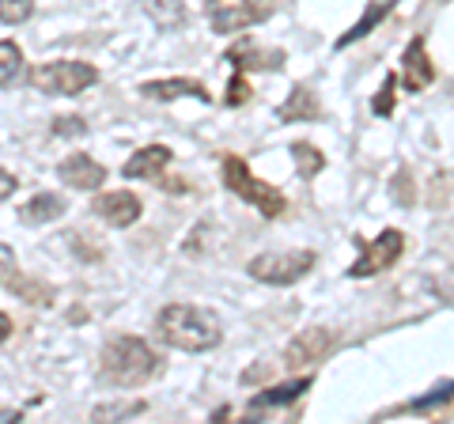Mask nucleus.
I'll list each match as a JSON object with an SVG mask.
<instances>
[{
  "label": "nucleus",
  "instance_id": "obj_1",
  "mask_svg": "<svg viewBox=\"0 0 454 424\" xmlns=\"http://www.w3.org/2000/svg\"><path fill=\"white\" fill-rule=\"evenodd\" d=\"M155 334L163 337L170 349L182 352H208L223 342L220 318L208 307H193V303H170L155 315Z\"/></svg>",
  "mask_w": 454,
  "mask_h": 424
},
{
  "label": "nucleus",
  "instance_id": "obj_2",
  "mask_svg": "<svg viewBox=\"0 0 454 424\" xmlns=\"http://www.w3.org/2000/svg\"><path fill=\"white\" fill-rule=\"evenodd\" d=\"M160 367H163L160 352L133 334L114 337L103 349V375L114 387H145L148 379L160 375Z\"/></svg>",
  "mask_w": 454,
  "mask_h": 424
},
{
  "label": "nucleus",
  "instance_id": "obj_3",
  "mask_svg": "<svg viewBox=\"0 0 454 424\" xmlns=\"http://www.w3.org/2000/svg\"><path fill=\"white\" fill-rule=\"evenodd\" d=\"M220 175H223V186L239 193L247 205H254L262 212V216H280L284 208H288V197H284L277 186H269V182L262 178H254V171L247 167V160H239V155H223V163H220Z\"/></svg>",
  "mask_w": 454,
  "mask_h": 424
},
{
  "label": "nucleus",
  "instance_id": "obj_4",
  "mask_svg": "<svg viewBox=\"0 0 454 424\" xmlns=\"http://www.w3.org/2000/svg\"><path fill=\"white\" fill-rule=\"evenodd\" d=\"M98 83V68L88 61H50L31 68V88L42 95H80Z\"/></svg>",
  "mask_w": 454,
  "mask_h": 424
},
{
  "label": "nucleus",
  "instance_id": "obj_5",
  "mask_svg": "<svg viewBox=\"0 0 454 424\" xmlns=\"http://www.w3.org/2000/svg\"><path fill=\"white\" fill-rule=\"evenodd\" d=\"M315 250H288V254H258V258H250V277L262 280V285H295V280H303L310 270H315Z\"/></svg>",
  "mask_w": 454,
  "mask_h": 424
},
{
  "label": "nucleus",
  "instance_id": "obj_6",
  "mask_svg": "<svg viewBox=\"0 0 454 424\" xmlns=\"http://www.w3.org/2000/svg\"><path fill=\"white\" fill-rule=\"evenodd\" d=\"M360 250H364V254L356 258V265H352L348 273L364 280V277H375V273H382V270H390V265L402 258V254H405V235L397 232V228H387L379 239H364Z\"/></svg>",
  "mask_w": 454,
  "mask_h": 424
},
{
  "label": "nucleus",
  "instance_id": "obj_7",
  "mask_svg": "<svg viewBox=\"0 0 454 424\" xmlns=\"http://www.w3.org/2000/svg\"><path fill=\"white\" fill-rule=\"evenodd\" d=\"M205 16H208V23H212V31L216 35H235V31H243V27L258 23L262 12H258L254 0H208Z\"/></svg>",
  "mask_w": 454,
  "mask_h": 424
},
{
  "label": "nucleus",
  "instance_id": "obj_8",
  "mask_svg": "<svg viewBox=\"0 0 454 424\" xmlns=\"http://www.w3.org/2000/svg\"><path fill=\"white\" fill-rule=\"evenodd\" d=\"M91 212L98 220H106L110 228H129V224L140 220L145 201H140L133 190H106V193H98L91 201Z\"/></svg>",
  "mask_w": 454,
  "mask_h": 424
},
{
  "label": "nucleus",
  "instance_id": "obj_9",
  "mask_svg": "<svg viewBox=\"0 0 454 424\" xmlns=\"http://www.w3.org/2000/svg\"><path fill=\"white\" fill-rule=\"evenodd\" d=\"M337 345V334L325 330V326H315V330H300L284 349V364L288 367H307V364H318L325 352Z\"/></svg>",
  "mask_w": 454,
  "mask_h": 424
},
{
  "label": "nucleus",
  "instance_id": "obj_10",
  "mask_svg": "<svg viewBox=\"0 0 454 424\" xmlns=\"http://www.w3.org/2000/svg\"><path fill=\"white\" fill-rule=\"evenodd\" d=\"M57 175H61L65 186H73V190H98L106 182V167L91 160L88 152H73V155H65L61 167H57Z\"/></svg>",
  "mask_w": 454,
  "mask_h": 424
},
{
  "label": "nucleus",
  "instance_id": "obj_11",
  "mask_svg": "<svg viewBox=\"0 0 454 424\" xmlns=\"http://www.w3.org/2000/svg\"><path fill=\"white\" fill-rule=\"evenodd\" d=\"M402 68H405V88H409V91H424V88H428V83L435 80V65H432V58H428V46H424L420 35L405 46Z\"/></svg>",
  "mask_w": 454,
  "mask_h": 424
},
{
  "label": "nucleus",
  "instance_id": "obj_12",
  "mask_svg": "<svg viewBox=\"0 0 454 424\" xmlns=\"http://www.w3.org/2000/svg\"><path fill=\"white\" fill-rule=\"evenodd\" d=\"M223 58L231 61L239 73H250V68H258V73H273V68L284 65V53L280 50H265V46H258V42H239V46L227 50Z\"/></svg>",
  "mask_w": 454,
  "mask_h": 424
},
{
  "label": "nucleus",
  "instance_id": "obj_13",
  "mask_svg": "<svg viewBox=\"0 0 454 424\" xmlns=\"http://www.w3.org/2000/svg\"><path fill=\"white\" fill-rule=\"evenodd\" d=\"M167 163H170V148L167 145H148V148H137V155H129L125 160V178H152V182H160V175L167 171Z\"/></svg>",
  "mask_w": 454,
  "mask_h": 424
},
{
  "label": "nucleus",
  "instance_id": "obj_14",
  "mask_svg": "<svg viewBox=\"0 0 454 424\" xmlns=\"http://www.w3.org/2000/svg\"><path fill=\"white\" fill-rule=\"evenodd\" d=\"M140 95H148V98H163V103H170V98H201V103H208V91H205V83L201 80H186V76H170V80H148V83H140Z\"/></svg>",
  "mask_w": 454,
  "mask_h": 424
},
{
  "label": "nucleus",
  "instance_id": "obj_15",
  "mask_svg": "<svg viewBox=\"0 0 454 424\" xmlns=\"http://www.w3.org/2000/svg\"><path fill=\"white\" fill-rule=\"evenodd\" d=\"M65 197L61 193H35L31 201H27L20 208V220L23 224H31V228H38V224H53V220H61L65 216Z\"/></svg>",
  "mask_w": 454,
  "mask_h": 424
},
{
  "label": "nucleus",
  "instance_id": "obj_16",
  "mask_svg": "<svg viewBox=\"0 0 454 424\" xmlns=\"http://www.w3.org/2000/svg\"><path fill=\"white\" fill-rule=\"evenodd\" d=\"M394 4H397V0H372V4L364 8V16L356 20V27H352V31H345V35L337 38V50H345V46H352V42L367 38V35H372L375 27H379L382 20H387L390 12H394Z\"/></svg>",
  "mask_w": 454,
  "mask_h": 424
},
{
  "label": "nucleus",
  "instance_id": "obj_17",
  "mask_svg": "<svg viewBox=\"0 0 454 424\" xmlns=\"http://www.w3.org/2000/svg\"><path fill=\"white\" fill-rule=\"evenodd\" d=\"M315 118H322V103L310 88H295L288 103L280 106V122H315Z\"/></svg>",
  "mask_w": 454,
  "mask_h": 424
},
{
  "label": "nucleus",
  "instance_id": "obj_18",
  "mask_svg": "<svg viewBox=\"0 0 454 424\" xmlns=\"http://www.w3.org/2000/svg\"><path fill=\"white\" fill-rule=\"evenodd\" d=\"M310 390V375H303V379H292V383H280V387H269L265 394H258V398L250 402V409H265V405H288V402H295V398H303V394Z\"/></svg>",
  "mask_w": 454,
  "mask_h": 424
},
{
  "label": "nucleus",
  "instance_id": "obj_19",
  "mask_svg": "<svg viewBox=\"0 0 454 424\" xmlns=\"http://www.w3.org/2000/svg\"><path fill=\"white\" fill-rule=\"evenodd\" d=\"M148 16L167 27V31H178V27H186V4L182 0H145Z\"/></svg>",
  "mask_w": 454,
  "mask_h": 424
},
{
  "label": "nucleus",
  "instance_id": "obj_20",
  "mask_svg": "<svg viewBox=\"0 0 454 424\" xmlns=\"http://www.w3.org/2000/svg\"><path fill=\"white\" fill-rule=\"evenodd\" d=\"M292 160H295V171H300V178H315L325 167V155L315 145H307V140H295V145H292Z\"/></svg>",
  "mask_w": 454,
  "mask_h": 424
},
{
  "label": "nucleus",
  "instance_id": "obj_21",
  "mask_svg": "<svg viewBox=\"0 0 454 424\" xmlns=\"http://www.w3.org/2000/svg\"><path fill=\"white\" fill-rule=\"evenodd\" d=\"M20 73H23V50L4 38L0 42V88H12L20 80Z\"/></svg>",
  "mask_w": 454,
  "mask_h": 424
},
{
  "label": "nucleus",
  "instance_id": "obj_22",
  "mask_svg": "<svg viewBox=\"0 0 454 424\" xmlns=\"http://www.w3.org/2000/svg\"><path fill=\"white\" fill-rule=\"evenodd\" d=\"M35 16V0H0V23L16 27Z\"/></svg>",
  "mask_w": 454,
  "mask_h": 424
},
{
  "label": "nucleus",
  "instance_id": "obj_23",
  "mask_svg": "<svg viewBox=\"0 0 454 424\" xmlns=\"http://www.w3.org/2000/svg\"><path fill=\"white\" fill-rule=\"evenodd\" d=\"M413 197H417L413 175H409V171H397V178H394V201L402 205V208H409V205H413Z\"/></svg>",
  "mask_w": 454,
  "mask_h": 424
},
{
  "label": "nucleus",
  "instance_id": "obj_24",
  "mask_svg": "<svg viewBox=\"0 0 454 424\" xmlns=\"http://www.w3.org/2000/svg\"><path fill=\"white\" fill-rule=\"evenodd\" d=\"M450 398H454V383H443V387H435L428 398H417L413 409H432V405H443V402H450Z\"/></svg>",
  "mask_w": 454,
  "mask_h": 424
},
{
  "label": "nucleus",
  "instance_id": "obj_25",
  "mask_svg": "<svg viewBox=\"0 0 454 424\" xmlns=\"http://www.w3.org/2000/svg\"><path fill=\"white\" fill-rule=\"evenodd\" d=\"M394 88H397V76H387V83H382V95H375V114L387 118L394 110Z\"/></svg>",
  "mask_w": 454,
  "mask_h": 424
},
{
  "label": "nucleus",
  "instance_id": "obj_26",
  "mask_svg": "<svg viewBox=\"0 0 454 424\" xmlns=\"http://www.w3.org/2000/svg\"><path fill=\"white\" fill-rule=\"evenodd\" d=\"M247 98H250V88H247V76H243V73H239V76L231 80V91H227V95H223V103H227V106H243V103H247Z\"/></svg>",
  "mask_w": 454,
  "mask_h": 424
},
{
  "label": "nucleus",
  "instance_id": "obj_27",
  "mask_svg": "<svg viewBox=\"0 0 454 424\" xmlns=\"http://www.w3.org/2000/svg\"><path fill=\"white\" fill-rule=\"evenodd\" d=\"M16 186H20V178H16V175H8L4 167H0V201H8V197L16 193Z\"/></svg>",
  "mask_w": 454,
  "mask_h": 424
},
{
  "label": "nucleus",
  "instance_id": "obj_28",
  "mask_svg": "<svg viewBox=\"0 0 454 424\" xmlns=\"http://www.w3.org/2000/svg\"><path fill=\"white\" fill-rule=\"evenodd\" d=\"M83 130H88L83 122H57V125H53V133H76V137H80Z\"/></svg>",
  "mask_w": 454,
  "mask_h": 424
},
{
  "label": "nucleus",
  "instance_id": "obj_29",
  "mask_svg": "<svg viewBox=\"0 0 454 424\" xmlns=\"http://www.w3.org/2000/svg\"><path fill=\"white\" fill-rule=\"evenodd\" d=\"M12 330H16V326H12V318L4 315V310H0V342H8Z\"/></svg>",
  "mask_w": 454,
  "mask_h": 424
}]
</instances>
